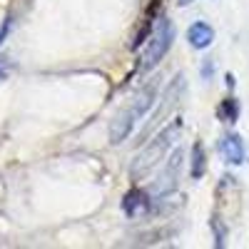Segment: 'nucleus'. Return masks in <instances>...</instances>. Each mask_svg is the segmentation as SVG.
I'll use <instances>...</instances> for the list:
<instances>
[{
    "label": "nucleus",
    "instance_id": "9b49d317",
    "mask_svg": "<svg viewBox=\"0 0 249 249\" xmlns=\"http://www.w3.org/2000/svg\"><path fill=\"white\" fill-rule=\"evenodd\" d=\"M207 170V155H204V144L202 142H195L192 144V167H190V175L195 179H199Z\"/></svg>",
    "mask_w": 249,
    "mask_h": 249
},
{
    "label": "nucleus",
    "instance_id": "f03ea898",
    "mask_svg": "<svg viewBox=\"0 0 249 249\" xmlns=\"http://www.w3.org/2000/svg\"><path fill=\"white\" fill-rule=\"evenodd\" d=\"M172 43H175V23H172L170 18L160 15L157 28L152 30V35H150V40H147V48H144V53H142V57H140V72L155 70L160 62L164 60V55L170 53Z\"/></svg>",
    "mask_w": 249,
    "mask_h": 249
},
{
    "label": "nucleus",
    "instance_id": "f257e3e1",
    "mask_svg": "<svg viewBox=\"0 0 249 249\" xmlns=\"http://www.w3.org/2000/svg\"><path fill=\"white\" fill-rule=\"evenodd\" d=\"M179 132H182V120L164 122V130H160L157 137H155V140L147 144V147H144V150L135 157L132 170H130L132 179H140L142 175H147L160 160H164V155H167V150L172 147V142L179 137Z\"/></svg>",
    "mask_w": 249,
    "mask_h": 249
},
{
    "label": "nucleus",
    "instance_id": "1a4fd4ad",
    "mask_svg": "<svg viewBox=\"0 0 249 249\" xmlns=\"http://www.w3.org/2000/svg\"><path fill=\"white\" fill-rule=\"evenodd\" d=\"M147 204H150L147 192L140 190V187H132V190L122 197V210H124V214H127V217H137L140 212L147 210Z\"/></svg>",
    "mask_w": 249,
    "mask_h": 249
},
{
    "label": "nucleus",
    "instance_id": "9d476101",
    "mask_svg": "<svg viewBox=\"0 0 249 249\" xmlns=\"http://www.w3.org/2000/svg\"><path fill=\"white\" fill-rule=\"evenodd\" d=\"M155 20H160V0H150V8L147 13H144V20H142V28L135 37V43H132V50H137L144 40H147L152 35V28H155Z\"/></svg>",
    "mask_w": 249,
    "mask_h": 249
},
{
    "label": "nucleus",
    "instance_id": "4468645a",
    "mask_svg": "<svg viewBox=\"0 0 249 249\" xmlns=\"http://www.w3.org/2000/svg\"><path fill=\"white\" fill-rule=\"evenodd\" d=\"M212 75H214V60L207 57L204 65H202V77H204V80H212Z\"/></svg>",
    "mask_w": 249,
    "mask_h": 249
},
{
    "label": "nucleus",
    "instance_id": "2eb2a0df",
    "mask_svg": "<svg viewBox=\"0 0 249 249\" xmlns=\"http://www.w3.org/2000/svg\"><path fill=\"white\" fill-rule=\"evenodd\" d=\"M5 75H8V60L0 57V80H5Z\"/></svg>",
    "mask_w": 249,
    "mask_h": 249
},
{
    "label": "nucleus",
    "instance_id": "ddd939ff",
    "mask_svg": "<svg viewBox=\"0 0 249 249\" xmlns=\"http://www.w3.org/2000/svg\"><path fill=\"white\" fill-rule=\"evenodd\" d=\"M212 232H214V247H224L227 244V230H224V224L219 217H212Z\"/></svg>",
    "mask_w": 249,
    "mask_h": 249
},
{
    "label": "nucleus",
    "instance_id": "7ed1b4c3",
    "mask_svg": "<svg viewBox=\"0 0 249 249\" xmlns=\"http://www.w3.org/2000/svg\"><path fill=\"white\" fill-rule=\"evenodd\" d=\"M184 92H187V82H184V77H182V75H175V77L170 80V85L164 88V95L160 97L157 110H152L147 124L142 127V132H140V142H144V140H147L157 127H162V124L167 122V117L179 107V102H182Z\"/></svg>",
    "mask_w": 249,
    "mask_h": 249
},
{
    "label": "nucleus",
    "instance_id": "a211bd4d",
    "mask_svg": "<svg viewBox=\"0 0 249 249\" xmlns=\"http://www.w3.org/2000/svg\"><path fill=\"white\" fill-rule=\"evenodd\" d=\"M190 3H195V0H179V5H190Z\"/></svg>",
    "mask_w": 249,
    "mask_h": 249
},
{
    "label": "nucleus",
    "instance_id": "f3484780",
    "mask_svg": "<svg viewBox=\"0 0 249 249\" xmlns=\"http://www.w3.org/2000/svg\"><path fill=\"white\" fill-rule=\"evenodd\" d=\"M227 85H230V88H234V75H232V72L227 75Z\"/></svg>",
    "mask_w": 249,
    "mask_h": 249
},
{
    "label": "nucleus",
    "instance_id": "dca6fc26",
    "mask_svg": "<svg viewBox=\"0 0 249 249\" xmlns=\"http://www.w3.org/2000/svg\"><path fill=\"white\" fill-rule=\"evenodd\" d=\"M8 30H10V20H5V23H3V28H0V45H3V40H5Z\"/></svg>",
    "mask_w": 249,
    "mask_h": 249
},
{
    "label": "nucleus",
    "instance_id": "20e7f679",
    "mask_svg": "<svg viewBox=\"0 0 249 249\" xmlns=\"http://www.w3.org/2000/svg\"><path fill=\"white\" fill-rule=\"evenodd\" d=\"M182 157H184V150H175L170 157H167V162H164V170H162V177L155 182V187H152V192L157 195V197H164V195H170L175 187H177V182H179V170H182Z\"/></svg>",
    "mask_w": 249,
    "mask_h": 249
},
{
    "label": "nucleus",
    "instance_id": "0eeeda50",
    "mask_svg": "<svg viewBox=\"0 0 249 249\" xmlns=\"http://www.w3.org/2000/svg\"><path fill=\"white\" fill-rule=\"evenodd\" d=\"M187 40H190V45L195 50H204V48H210L214 43V28L210 23H204V20L192 23L190 30H187Z\"/></svg>",
    "mask_w": 249,
    "mask_h": 249
},
{
    "label": "nucleus",
    "instance_id": "f8f14e48",
    "mask_svg": "<svg viewBox=\"0 0 249 249\" xmlns=\"http://www.w3.org/2000/svg\"><path fill=\"white\" fill-rule=\"evenodd\" d=\"M217 115H219V120H224V122H237V120H239V100L232 97V95L224 97V100L219 102Z\"/></svg>",
    "mask_w": 249,
    "mask_h": 249
},
{
    "label": "nucleus",
    "instance_id": "423d86ee",
    "mask_svg": "<svg viewBox=\"0 0 249 249\" xmlns=\"http://www.w3.org/2000/svg\"><path fill=\"white\" fill-rule=\"evenodd\" d=\"M157 85L160 82L152 77V80H147V85H142L140 88V92L135 95V100H132V112H135V117L140 120V117H144V112H150L152 110V105H155V95H157Z\"/></svg>",
    "mask_w": 249,
    "mask_h": 249
},
{
    "label": "nucleus",
    "instance_id": "6e6552de",
    "mask_svg": "<svg viewBox=\"0 0 249 249\" xmlns=\"http://www.w3.org/2000/svg\"><path fill=\"white\" fill-rule=\"evenodd\" d=\"M219 150L224 155V160L230 162V164H242L244 162V140L234 132L230 135H224L222 142H219Z\"/></svg>",
    "mask_w": 249,
    "mask_h": 249
},
{
    "label": "nucleus",
    "instance_id": "39448f33",
    "mask_svg": "<svg viewBox=\"0 0 249 249\" xmlns=\"http://www.w3.org/2000/svg\"><path fill=\"white\" fill-rule=\"evenodd\" d=\"M135 122H137V117H135L132 107L120 110V112L115 115V120L110 122V142H112V144H120L122 140H127V135H130L132 127H135Z\"/></svg>",
    "mask_w": 249,
    "mask_h": 249
}]
</instances>
